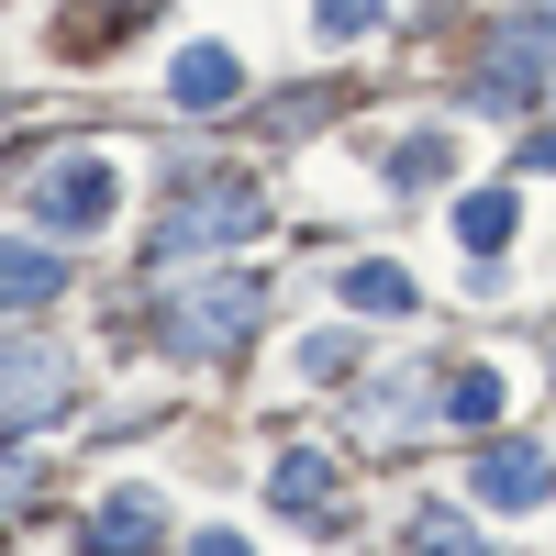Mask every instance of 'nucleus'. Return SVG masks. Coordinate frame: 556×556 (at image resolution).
Wrapping results in <instances>:
<instances>
[{"mask_svg": "<svg viewBox=\"0 0 556 556\" xmlns=\"http://www.w3.org/2000/svg\"><path fill=\"white\" fill-rule=\"evenodd\" d=\"M256 223H267V212H256L245 178H212V190H190V201H167V212H156V267L212 256V245H245Z\"/></svg>", "mask_w": 556, "mask_h": 556, "instance_id": "nucleus-1", "label": "nucleus"}, {"mask_svg": "<svg viewBox=\"0 0 556 556\" xmlns=\"http://www.w3.org/2000/svg\"><path fill=\"white\" fill-rule=\"evenodd\" d=\"M256 334V278H212V290H190L167 312V345L178 356H223V345H245Z\"/></svg>", "mask_w": 556, "mask_h": 556, "instance_id": "nucleus-2", "label": "nucleus"}, {"mask_svg": "<svg viewBox=\"0 0 556 556\" xmlns=\"http://www.w3.org/2000/svg\"><path fill=\"white\" fill-rule=\"evenodd\" d=\"M112 201H123L112 156H67V167H45V190H34V223H45V235H89V223H112Z\"/></svg>", "mask_w": 556, "mask_h": 556, "instance_id": "nucleus-3", "label": "nucleus"}, {"mask_svg": "<svg viewBox=\"0 0 556 556\" xmlns=\"http://www.w3.org/2000/svg\"><path fill=\"white\" fill-rule=\"evenodd\" d=\"M468 490L490 501V513H545V501H556V456L545 445H490Z\"/></svg>", "mask_w": 556, "mask_h": 556, "instance_id": "nucleus-4", "label": "nucleus"}, {"mask_svg": "<svg viewBox=\"0 0 556 556\" xmlns=\"http://www.w3.org/2000/svg\"><path fill=\"white\" fill-rule=\"evenodd\" d=\"M45 401H67V356L56 345H0V424L45 412Z\"/></svg>", "mask_w": 556, "mask_h": 556, "instance_id": "nucleus-5", "label": "nucleus"}, {"mask_svg": "<svg viewBox=\"0 0 556 556\" xmlns=\"http://www.w3.org/2000/svg\"><path fill=\"white\" fill-rule=\"evenodd\" d=\"M235 89H245L235 45H190V56L167 67V101H178V112H212V101H235Z\"/></svg>", "mask_w": 556, "mask_h": 556, "instance_id": "nucleus-6", "label": "nucleus"}, {"mask_svg": "<svg viewBox=\"0 0 556 556\" xmlns=\"http://www.w3.org/2000/svg\"><path fill=\"white\" fill-rule=\"evenodd\" d=\"M278 513H301V523L334 513V456H323V445H290V456H278Z\"/></svg>", "mask_w": 556, "mask_h": 556, "instance_id": "nucleus-7", "label": "nucleus"}, {"mask_svg": "<svg viewBox=\"0 0 556 556\" xmlns=\"http://www.w3.org/2000/svg\"><path fill=\"white\" fill-rule=\"evenodd\" d=\"M156 523H167V513H156V490H123V501H101V513H89V556H134Z\"/></svg>", "mask_w": 556, "mask_h": 556, "instance_id": "nucleus-8", "label": "nucleus"}, {"mask_svg": "<svg viewBox=\"0 0 556 556\" xmlns=\"http://www.w3.org/2000/svg\"><path fill=\"white\" fill-rule=\"evenodd\" d=\"M67 290V267L45 256V245H0V312H34V301H56Z\"/></svg>", "mask_w": 556, "mask_h": 556, "instance_id": "nucleus-9", "label": "nucleus"}, {"mask_svg": "<svg viewBox=\"0 0 556 556\" xmlns=\"http://www.w3.org/2000/svg\"><path fill=\"white\" fill-rule=\"evenodd\" d=\"M334 290H345L356 312H379V323H390V312H412V301H424V290H412V278H401V267H379V256H367V267H345V278H334Z\"/></svg>", "mask_w": 556, "mask_h": 556, "instance_id": "nucleus-10", "label": "nucleus"}, {"mask_svg": "<svg viewBox=\"0 0 556 556\" xmlns=\"http://www.w3.org/2000/svg\"><path fill=\"white\" fill-rule=\"evenodd\" d=\"M513 223H523V201H513V190H479L468 212H456V235H468V245L490 256V245H513Z\"/></svg>", "mask_w": 556, "mask_h": 556, "instance_id": "nucleus-11", "label": "nucleus"}, {"mask_svg": "<svg viewBox=\"0 0 556 556\" xmlns=\"http://www.w3.org/2000/svg\"><path fill=\"white\" fill-rule=\"evenodd\" d=\"M445 412H456V424H501V379H490V367H456V379H445Z\"/></svg>", "mask_w": 556, "mask_h": 556, "instance_id": "nucleus-12", "label": "nucleus"}, {"mask_svg": "<svg viewBox=\"0 0 556 556\" xmlns=\"http://www.w3.org/2000/svg\"><path fill=\"white\" fill-rule=\"evenodd\" d=\"M412 556H490V545L456 523V513H412Z\"/></svg>", "mask_w": 556, "mask_h": 556, "instance_id": "nucleus-13", "label": "nucleus"}, {"mask_svg": "<svg viewBox=\"0 0 556 556\" xmlns=\"http://www.w3.org/2000/svg\"><path fill=\"white\" fill-rule=\"evenodd\" d=\"M312 12H323V34H334V45H356V34H379L390 0H312Z\"/></svg>", "mask_w": 556, "mask_h": 556, "instance_id": "nucleus-14", "label": "nucleus"}, {"mask_svg": "<svg viewBox=\"0 0 556 556\" xmlns=\"http://www.w3.org/2000/svg\"><path fill=\"white\" fill-rule=\"evenodd\" d=\"M445 167H456L445 134H424V146H401V156H390V178H412V190H424V178H445Z\"/></svg>", "mask_w": 556, "mask_h": 556, "instance_id": "nucleus-15", "label": "nucleus"}, {"mask_svg": "<svg viewBox=\"0 0 556 556\" xmlns=\"http://www.w3.org/2000/svg\"><path fill=\"white\" fill-rule=\"evenodd\" d=\"M23 490H34V468H23V456H0V513H12Z\"/></svg>", "mask_w": 556, "mask_h": 556, "instance_id": "nucleus-16", "label": "nucleus"}, {"mask_svg": "<svg viewBox=\"0 0 556 556\" xmlns=\"http://www.w3.org/2000/svg\"><path fill=\"white\" fill-rule=\"evenodd\" d=\"M190 556H256V545H245V534H201Z\"/></svg>", "mask_w": 556, "mask_h": 556, "instance_id": "nucleus-17", "label": "nucleus"}]
</instances>
